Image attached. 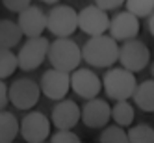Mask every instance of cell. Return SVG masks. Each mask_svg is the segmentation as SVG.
Listing matches in <instances>:
<instances>
[{"instance_id":"obj_5","label":"cell","mask_w":154,"mask_h":143,"mask_svg":"<svg viewBox=\"0 0 154 143\" xmlns=\"http://www.w3.org/2000/svg\"><path fill=\"white\" fill-rule=\"evenodd\" d=\"M48 48H50V41L45 36L26 37V43H23L17 52L19 69L24 73L39 69L41 63L48 60Z\"/></svg>"},{"instance_id":"obj_11","label":"cell","mask_w":154,"mask_h":143,"mask_svg":"<svg viewBox=\"0 0 154 143\" xmlns=\"http://www.w3.org/2000/svg\"><path fill=\"white\" fill-rule=\"evenodd\" d=\"M71 89L84 101H89V98L98 97L102 89V80L95 71L78 67L71 73Z\"/></svg>"},{"instance_id":"obj_15","label":"cell","mask_w":154,"mask_h":143,"mask_svg":"<svg viewBox=\"0 0 154 143\" xmlns=\"http://www.w3.org/2000/svg\"><path fill=\"white\" fill-rule=\"evenodd\" d=\"M17 23L26 37H37V36H43V32L47 30V13L39 6L32 4L19 13Z\"/></svg>"},{"instance_id":"obj_4","label":"cell","mask_w":154,"mask_h":143,"mask_svg":"<svg viewBox=\"0 0 154 143\" xmlns=\"http://www.w3.org/2000/svg\"><path fill=\"white\" fill-rule=\"evenodd\" d=\"M47 30L54 37H71L78 28V11L69 4H56L47 13Z\"/></svg>"},{"instance_id":"obj_9","label":"cell","mask_w":154,"mask_h":143,"mask_svg":"<svg viewBox=\"0 0 154 143\" xmlns=\"http://www.w3.org/2000/svg\"><path fill=\"white\" fill-rule=\"evenodd\" d=\"M109 20L112 17L108 15L106 9L97 6L95 2L82 8L78 11V28L85 36H100L108 34L109 30Z\"/></svg>"},{"instance_id":"obj_3","label":"cell","mask_w":154,"mask_h":143,"mask_svg":"<svg viewBox=\"0 0 154 143\" xmlns=\"http://www.w3.org/2000/svg\"><path fill=\"white\" fill-rule=\"evenodd\" d=\"M84 60L82 47L71 37H56L50 43L48 48V61L52 67L72 73L80 67V61Z\"/></svg>"},{"instance_id":"obj_18","label":"cell","mask_w":154,"mask_h":143,"mask_svg":"<svg viewBox=\"0 0 154 143\" xmlns=\"http://www.w3.org/2000/svg\"><path fill=\"white\" fill-rule=\"evenodd\" d=\"M20 134V121L8 110H0V143H11Z\"/></svg>"},{"instance_id":"obj_7","label":"cell","mask_w":154,"mask_h":143,"mask_svg":"<svg viewBox=\"0 0 154 143\" xmlns=\"http://www.w3.org/2000/svg\"><path fill=\"white\" fill-rule=\"evenodd\" d=\"M41 85L32 80V78H17L11 82L9 85V102H11L17 110H32L37 102H39V97H41Z\"/></svg>"},{"instance_id":"obj_29","label":"cell","mask_w":154,"mask_h":143,"mask_svg":"<svg viewBox=\"0 0 154 143\" xmlns=\"http://www.w3.org/2000/svg\"><path fill=\"white\" fill-rule=\"evenodd\" d=\"M41 2H45V4H58L60 0H41Z\"/></svg>"},{"instance_id":"obj_6","label":"cell","mask_w":154,"mask_h":143,"mask_svg":"<svg viewBox=\"0 0 154 143\" xmlns=\"http://www.w3.org/2000/svg\"><path fill=\"white\" fill-rule=\"evenodd\" d=\"M52 119L43 112L28 110V113L20 119V136L28 143H43L52 136Z\"/></svg>"},{"instance_id":"obj_23","label":"cell","mask_w":154,"mask_h":143,"mask_svg":"<svg viewBox=\"0 0 154 143\" xmlns=\"http://www.w3.org/2000/svg\"><path fill=\"white\" fill-rule=\"evenodd\" d=\"M125 6H126L128 11L137 15L139 19L149 17L154 11V0H126Z\"/></svg>"},{"instance_id":"obj_21","label":"cell","mask_w":154,"mask_h":143,"mask_svg":"<svg viewBox=\"0 0 154 143\" xmlns=\"http://www.w3.org/2000/svg\"><path fill=\"white\" fill-rule=\"evenodd\" d=\"M98 141L102 143H128V132L125 130V126L121 125H106L104 130L100 132V138H98Z\"/></svg>"},{"instance_id":"obj_1","label":"cell","mask_w":154,"mask_h":143,"mask_svg":"<svg viewBox=\"0 0 154 143\" xmlns=\"http://www.w3.org/2000/svg\"><path fill=\"white\" fill-rule=\"evenodd\" d=\"M119 41L113 39L109 34L89 36V39L82 47L84 61L98 69L113 67L115 61H119Z\"/></svg>"},{"instance_id":"obj_24","label":"cell","mask_w":154,"mask_h":143,"mask_svg":"<svg viewBox=\"0 0 154 143\" xmlns=\"http://www.w3.org/2000/svg\"><path fill=\"white\" fill-rule=\"evenodd\" d=\"M52 143H82L80 136L74 134L72 128H65V130H56V134L50 136Z\"/></svg>"},{"instance_id":"obj_22","label":"cell","mask_w":154,"mask_h":143,"mask_svg":"<svg viewBox=\"0 0 154 143\" xmlns=\"http://www.w3.org/2000/svg\"><path fill=\"white\" fill-rule=\"evenodd\" d=\"M128 139L132 143H154V128L145 123L134 125L128 130Z\"/></svg>"},{"instance_id":"obj_30","label":"cell","mask_w":154,"mask_h":143,"mask_svg":"<svg viewBox=\"0 0 154 143\" xmlns=\"http://www.w3.org/2000/svg\"><path fill=\"white\" fill-rule=\"evenodd\" d=\"M150 71H152V78H154V63H152V69Z\"/></svg>"},{"instance_id":"obj_14","label":"cell","mask_w":154,"mask_h":143,"mask_svg":"<svg viewBox=\"0 0 154 143\" xmlns=\"http://www.w3.org/2000/svg\"><path fill=\"white\" fill-rule=\"evenodd\" d=\"M52 125L56 130H65V128H74L82 121V108L71 98H61L52 108Z\"/></svg>"},{"instance_id":"obj_8","label":"cell","mask_w":154,"mask_h":143,"mask_svg":"<svg viewBox=\"0 0 154 143\" xmlns=\"http://www.w3.org/2000/svg\"><path fill=\"white\" fill-rule=\"evenodd\" d=\"M119 63L134 73H139L150 63V50L145 43L136 37L123 41V45L119 47Z\"/></svg>"},{"instance_id":"obj_25","label":"cell","mask_w":154,"mask_h":143,"mask_svg":"<svg viewBox=\"0 0 154 143\" xmlns=\"http://www.w3.org/2000/svg\"><path fill=\"white\" fill-rule=\"evenodd\" d=\"M2 4L6 9L13 13H20L23 9H26L28 6H32V0H2Z\"/></svg>"},{"instance_id":"obj_28","label":"cell","mask_w":154,"mask_h":143,"mask_svg":"<svg viewBox=\"0 0 154 143\" xmlns=\"http://www.w3.org/2000/svg\"><path fill=\"white\" fill-rule=\"evenodd\" d=\"M149 32H150V36L154 37V11L149 15Z\"/></svg>"},{"instance_id":"obj_12","label":"cell","mask_w":154,"mask_h":143,"mask_svg":"<svg viewBox=\"0 0 154 143\" xmlns=\"http://www.w3.org/2000/svg\"><path fill=\"white\" fill-rule=\"evenodd\" d=\"M112 121V104L104 98H89L82 106V123L87 128H104Z\"/></svg>"},{"instance_id":"obj_20","label":"cell","mask_w":154,"mask_h":143,"mask_svg":"<svg viewBox=\"0 0 154 143\" xmlns=\"http://www.w3.org/2000/svg\"><path fill=\"white\" fill-rule=\"evenodd\" d=\"M17 69H19V58L13 52V48L0 47V78L2 80L9 78Z\"/></svg>"},{"instance_id":"obj_17","label":"cell","mask_w":154,"mask_h":143,"mask_svg":"<svg viewBox=\"0 0 154 143\" xmlns=\"http://www.w3.org/2000/svg\"><path fill=\"white\" fill-rule=\"evenodd\" d=\"M132 101H134V104L139 110H143V112L154 113V78L139 82Z\"/></svg>"},{"instance_id":"obj_19","label":"cell","mask_w":154,"mask_h":143,"mask_svg":"<svg viewBox=\"0 0 154 143\" xmlns=\"http://www.w3.org/2000/svg\"><path fill=\"white\" fill-rule=\"evenodd\" d=\"M112 119L125 128L134 125L136 112H134V106L130 104V101H115V104L112 106Z\"/></svg>"},{"instance_id":"obj_26","label":"cell","mask_w":154,"mask_h":143,"mask_svg":"<svg viewBox=\"0 0 154 143\" xmlns=\"http://www.w3.org/2000/svg\"><path fill=\"white\" fill-rule=\"evenodd\" d=\"M126 0H95L97 6H100L106 11H113V9H119L121 6H125Z\"/></svg>"},{"instance_id":"obj_16","label":"cell","mask_w":154,"mask_h":143,"mask_svg":"<svg viewBox=\"0 0 154 143\" xmlns=\"http://www.w3.org/2000/svg\"><path fill=\"white\" fill-rule=\"evenodd\" d=\"M24 32L20 30L17 20L11 19H0V47L13 48L23 43Z\"/></svg>"},{"instance_id":"obj_27","label":"cell","mask_w":154,"mask_h":143,"mask_svg":"<svg viewBox=\"0 0 154 143\" xmlns=\"http://www.w3.org/2000/svg\"><path fill=\"white\" fill-rule=\"evenodd\" d=\"M9 104V85L0 78V110H4Z\"/></svg>"},{"instance_id":"obj_13","label":"cell","mask_w":154,"mask_h":143,"mask_svg":"<svg viewBox=\"0 0 154 143\" xmlns=\"http://www.w3.org/2000/svg\"><path fill=\"white\" fill-rule=\"evenodd\" d=\"M139 28H141L139 17L126 9V11H121V13H117V15L112 17L108 34L112 36L113 39H117L119 43H123V41H128V39L137 37Z\"/></svg>"},{"instance_id":"obj_2","label":"cell","mask_w":154,"mask_h":143,"mask_svg":"<svg viewBox=\"0 0 154 143\" xmlns=\"http://www.w3.org/2000/svg\"><path fill=\"white\" fill-rule=\"evenodd\" d=\"M137 80L136 73L126 67H108L102 76V89L112 101H130L136 93Z\"/></svg>"},{"instance_id":"obj_10","label":"cell","mask_w":154,"mask_h":143,"mask_svg":"<svg viewBox=\"0 0 154 143\" xmlns=\"http://www.w3.org/2000/svg\"><path fill=\"white\" fill-rule=\"evenodd\" d=\"M39 85H41L43 95L47 98L58 102V101L67 97V93L71 89V73L56 69V67H50L48 71L43 73Z\"/></svg>"}]
</instances>
